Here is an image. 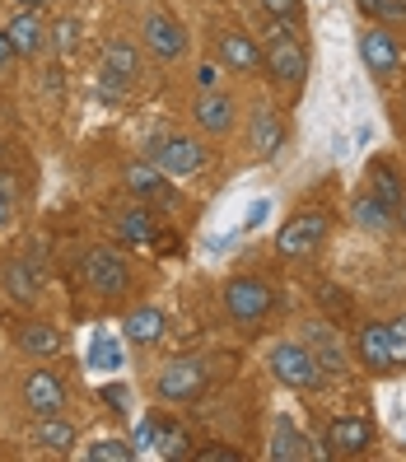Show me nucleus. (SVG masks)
<instances>
[{
	"label": "nucleus",
	"mask_w": 406,
	"mask_h": 462,
	"mask_svg": "<svg viewBox=\"0 0 406 462\" xmlns=\"http://www.w3.org/2000/svg\"><path fill=\"white\" fill-rule=\"evenodd\" d=\"M266 365H271V374H276L285 388H294V393H313V388L322 383V369H318L313 350H309L304 341H281V346H271Z\"/></svg>",
	"instance_id": "nucleus-1"
},
{
	"label": "nucleus",
	"mask_w": 406,
	"mask_h": 462,
	"mask_svg": "<svg viewBox=\"0 0 406 462\" xmlns=\"http://www.w3.org/2000/svg\"><path fill=\"white\" fill-rule=\"evenodd\" d=\"M322 238H328V215L322 210H300V215H290V220L281 225L276 234V253L281 257H313L322 248Z\"/></svg>",
	"instance_id": "nucleus-2"
},
{
	"label": "nucleus",
	"mask_w": 406,
	"mask_h": 462,
	"mask_svg": "<svg viewBox=\"0 0 406 462\" xmlns=\"http://www.w3.org/2000/svg\"><path fill=\"white\" fill-rule=\"evenodd\" d=\"M271 304H276V294H271V285L262 276H234L225 285V313L234 322H262L271 313Z\"/></svg>",
	"instance_id": "nucleus-3"
},
{
	"label": "nucleus",
	"mask_w": 406,
	"mask_h": 462,
	"mask_svg": "<svg viewBox=\"0 0 406 462\" xmlns=\"http://www.w3.org/2000/svg\"><path fill=\"white\" fill-rule=\"evenodd\" d=\"M85 281H89V290H94L98 299H122V294L131 290V266H126V257L113 253V248H94V253L85 257Z\"/></svg>",
	"instance_id": "nucleus-4"
},
{
	"label": "nucleus",
	"mask_w": 406,
	"mask_h": 462,
	"mask_svg": "<svg viewBox=\"0 0 406 462\" xmlns=\"http://www.w3.org/2000/svg\"><path fill=\"white\" fill-rule=\"evenodd\" d=\"M150 164H159L164 173L187 178V173H197L206 164V145L192 141V135H159V141L150 145Z\"/></svg>",
	"instance_id": "nucleus-5"
},
{
	"label": "nucleus",
	"mask_w": 406,
	"mask_h": 462,
	"mask_svg": "<svg viewBox=\"0 0 406 462\" xmlns=\"http://www.w3.org/2000/svg\"><path fill=\"white\" fill-rule=\"evenodd\" d=\"M304 346L313 350L322 378H341V374H346V346H341V337H337V322H328V318L304 322Z\"/></svg>",
	"instance_id": "nucleus-6"
},
{
	"label": "nucleus",
	"mask_w": 406,
	"mask_h": 462,
	"mask_svg": "<svg viewBox=\"0 0 406 462\" xmlns=\"http://www.w3.org/2000/svg\"><path fill=\"white\" fill-rule=\"evenodd\" d=\"M360 61H364V70L378 75V79H392V75L401 70V47H397V38L388 33V23H374V29L360 33Z\"/></svg>",
	"instance_id": "nucleus-7"
},
{
	"label": "nucleus",
	"mask_w": 406,
	"mask_h": 462,
	"mask_svg": "<svg viewBox=\"0 0 406 462\" xmlns=\"http://www.w3.org/2000/svg\"><path fill=\"white\" fill-rule=\"evenodd\" d=\"M23 406L42 420V416H61L66 411V383L51 369H29L23 378Z\"/></svg>",
	"instance_id": "nucleus-8"
},
{
	"label": "nucleus",
	"mask_w": 406,
	"mask_h": 462,
	"mask_svg": "<svg viewBox=\"0 0 406 462\" xmlns=\"http://www.w3.org/2000/svg\"><path fill=\"white\" fill-rule=\"evenodd\" d=\"M374 448V420L364 416H337L328 425V453L332 457H360Z\"/></svg>",
	"instance_id": "nucleus-9"
},
{
	"label": "nucleus",
	"mask_w": 406,
	"mask_h": 462,
	"mask_svg": "<svg viewBox=\"0 0 406 462\" xmlns=\"http://www.w3.org/2000/svg\"><path fill=\"white\" fill-rule=\"evenodd\" d=\"M159 397L164 402H192L206 388V365L201 360H173L169 369H159Z\"/></svg>",
	"instance_id": "nucleus-10"
},
{
	"label": "nucleus",
	"mask_w": 406,
	"mask_h": 462,
	"mask_svg": "<svg viewBox=\"0 0 406 462\" xmlns=\"http://www.w3.org/2000/svg\"><path fill=\"white\" fill-rule=\"evenodd\" d=\"M262 66L281 79V85H300L304 70H309V57H304V47L294 42V38H271L262 47Z\"/></svg>",
	"instance_id": "nucleus-11"
},
{
	"label": "nucleus",
	"mask_w": 406,
	"mask_h": 462,
	"mask_svg": "<svg viewBox=\"0 0 406 462\" xmlns=\"http://www.w3.org/2000/svg\"><path fill=\"white\" fill-rule=\"evenodd\" d=\"M5 33H10V42H14V51L23 61H38L42 51L51 47V29L38 19V10H19L10 23H5Z\"/></svg>",
	"instance_id": "nucleus-12"
},
{
	"label": "nucleus",
	"mask_w": 406,
	"mask_h": 462,
	"mask_svg": "<svg viewBox=\"0 0 406 462\" xmlns=\"http://www.w3.org/2000/svg\"><path fill=\"white\" fill-rule=\"evenodd\" d=\"M145 42H150V51H154L159 61H178L182 51H187L182 23H178L173 14H164V10H154V14L145 19Z\"/></svg>",
	"instance_id": "nucleus-13"
},
{
	"label": "nucleus",
	"mask_w": 406,
	"mask_h": 462,
	"mask_svg": "<svg viewBox=\"0 0 406 462\" xmlns=\"http://www.w3.org/2000/svg\"><path fill=\"white\" fill-rule=\"evenodd\" d=\"M135 75H141V51H135L131 42H107V51H103V89L122 94V85H131Z\"/></svg>",
	"instance_id": "nucleus-14"
},
{
	"label": "nucleus",
	"mask_w": 406,
	"mask_h": 462,
	"mask_svg": "<svg viewBox=\"0 0 406 462\" xmlns=\"http://www.w3.org/2000/svg\"><path fill=\"white\" fill-rule=\"evenodd\" d=\"M215 51H220L225 70H238V75H253L262 66V47L248 33H238V29H225L220 42H215Z\"/></svg>",
	"instance_id": "nucleus-15"
},
{
	"label": "nucleus",
	"mask_w": 406,
	"mask_h": 462,
	"mask_svg": "<svg viewBox=\"0 0 406 462\" xmlns=\"http://www.w3.org/2000/svg\"><path fill=\"white\" fill-rule=\"evenodd\" d=\"M355 350H360L364 369L388 374V369H392V337H388V322H369V328H360V332H355Z\"/></svg>",
	"instance_id": "nucleus-16"
},
{
	"label": "nucleus",
	"mask_w": 406,
	"mask_h": 462,
	"mask_svg": "<svg viewBox=\"0 0 406 462\" xmlns=\"http://www.w3.org/2000/svg\"><path fill=\"white\" fill-rule=\"evenodd\" d=\"M192 117H197V126L210 131V135H229V131H234V98H229V94H215V89H201Z\"/></svg>",
	"instance_id": "nucleus-17"
},
{
	"label": "nucleus",
	"mask_w": 406,
	"mask_h": 462,
	"mask_svg": "<svg viewBox=\"0 0 406 462\" xmlns=\"http://www.w3.org/2000/svg\"><path fill=\"white\" fill-rule=\"evenodd\" d=\"M5 290L14 304H38V294H42V262L33 257H19L5 266Z\"/></svg>",
	"instance_id": "nucleus-18"
},
{
	"label": "nucleus",
	"mask_w": 406,
	"mask_h": 462,
	"mask_svg": "<svg viewBox=\"0 0 406 462\" xmlns=\"http://www.w3.org/2000/svg\"><path fill=\"white\" fill-rule=\"evenodd\" d=\"M122 182L131 187V197H141V201H164V197H169L164 169L150 164V159H135V164H126V169H122Z\"/></svg>",
	"instance_id": "nucleus-19"
},
{
	"label": "nucleus",
	"mask_w": 406,
	"mask_h": 462,
	"mask_svg": "<svg viewBox=\"0 0 406 462\" xmlns=\"http://www.w3.org/2000/svg\"><path fill=\"white\" fill-rule=\"evenodd\" d=\"M154 234H159V225H154L150 206H131V210L117 215V238L126 243V248H150Z\"/></svg>",
	"instance_id": "nucleus-20"
},
{
	"label": "nucleus",
	"mask_w": 406,
	"mask_h": 462,
	"mask_svg": "<svg viewBox=\"0 0 406 462\" xmlns=\"http://www.w3.org/2000/svg\"><path fill=\"white\" fill-rule=\"evenodd\" d=\"M271 457L276 462H304V457H313V448H309V434L294 425V420H276V430H271Z\"/></svg>",
	"instance_id": "nucleus-21"
},
{
	"label": "nucleus",
	"mask_w": 406,
	"mask_h": 462,
	"mask_svg": "<svg viewBox=\"0 0 406 462\" xmlns=\"http://www.w3.org/2000/svg\"><path fill=\"white\" fill-rule=\"evenodd\" d=\"M122 332L131 346H154L159 337H164V313H159L154 304H135L122 322Z\"/></svg>",
	"instance_id": "nucleus-22"
},
{
	"label": "nucleus",
	"mask_w": 406,
	"mask_h": 462,
	"mask_svg": "<svg viewBox=\"0 0 406 462\" xmlns=\"http://www.w3.org/2000/svg\"><path fill=\"white\" fill-rule=\"evenodd\" d=\"M61 346H66V337L51 328V322H23V328H19V350H23V356H33V360H51Z\"/></svg>",
	"instance_id": "nucleus-23"
},
{
	"label": "nucleus",
	"mask_w": 406,
	"mask_h": 462,
	"mask_svg": "<svg viewBox=\"0 0 406 462\" xmlns=\"http://www.w3.org/2000/svg\"><path fill=\"white\" fill-rule=\"evenodd\" d=\"M369 192L383 201L388 210H397L401 206V197H406V187H401V173L388 164V159H374L369 164Z\"/></svg>",
	"instance_id": "nucleus-24"
},
{
	"label": "nucleus",
	"mask_w": 406,
	"mask_h": 462,
	"mask_svg": "<svg viewBox=\"0 0 406 462\" xmlns=\"http://www.w3.org/2000/svg\"><path fill=\"white\" fill-rule=\"evenodd\" d=\"M33 444L47 448V453H70L75 448V425L61 420V416H42L38 430H33Z\"/></svg>",
	"instance_id": "nucleus-25"
},
{
	"label": "nucleus",
	"mask_w": 406,
	"mask_h": 462,
	"mask_svg": "<svg viewBox=\"0 0 406 462\" xmlns=\"http://www.w3.org/2000/svg\"><path fill=\"white\" fill-rule=\"evenodd\" d=\"M253 145L262 154H276L285 145V126H281V117L271 113V107H257V113H253Z\"/></svg>",
	"instance_id": "nucleus-26"
},
{
	"label": "nucleus",
	"mask_w": 406,
	"mask_h": 462,
	"mask_svg": "<svg viewBox=\"0 0 406 462\" xmlns=\"http://www.w3.org/2000/svg\"><path fill=\"white\" fill-rule=\"evenodd\" d=\"M350 220H355L360 229H383L392 220V210L378 201L374 192H364V197H355V206H350Z\"/></svg>",
	"instance_id": "nucleus-27"
},
{
	"label": "nucleus",
	"mask_w": 406,
	"mask_h": 462,
	"mask_svg": "<svg viewBox=\"0 0 406 462\" xmlns=\"http://www.w3.org/2000/svg\"><path fill=\"white\" fill-rule=\"evenodd\" d=\"M85 457H89V462H131L135 448H131L126 439H98V444L85 448Z\"/></svg>",
	"instance_id": "nucleus-28"
},
{
	"label": "nucleus",
	"mask_w": 406,
	"mask_h": 462,
	"mask_svg": "<svg viewBox=\"0 0 406 462\" xmlns=\"http://www.w3.org/2000/svg\"><path fill=\"white\" fill-rule=\"evenodd\" d=\"M360 10L374 23H401L406 19V0H360Z\"/></svg>",
	"instance_id": "nucleus-29"
},
{
	"label": "nucleus",
	"mask_w": 406,
	"mask_h": 462,
	"mask_svg": "<svg viewBox=\"0 0 406 462\" xmlns=\"http://www.w3.org/2000/svg\"><path fill=\"white\" fill-rule=\"evenodd\" d=\"M318 299H322V309H328V322H346L350 318V294L341 285H322Z\"/></svg>",
	"instance_id": "nucleus-30"
},
{
	"label": "nucleus",
	"mask_w": 406,
	"mask_h": 462,
	"mask_svg": "<svg viewBox=\"0 0 406 462\" xmlns=\"http://www.w3.org/2000/svg\"><path fill=\"white\" fill-rule=\"evenodd\" d=\"M51 42H57L61 57H70V51L79 47V19H61L57 29H51Z\"/></svg>",
	"instance_id": "nucleus-31"
},
{
	"label": "nucleus",
	"mask_w": 406,
	"mask_h": 462,
	"mask_svg": "<svg viewBox=\"0 0 406 462\" xmlns=\"http://www.w3.org/2000/svg\"><path fill=\"white\" fill-rule=\"evenodd\" d=\"M89 360H94L98 369H117V365H122V350H117V341L98 337V341H94V350H89Z\"/></svg>",
	"instance_id": "nucleus-32"
},
{
	"label": "nucleus",
	"mask_w": 406,
	"mask_h": 462,
	"mask_svg": "<svg viewBox=\"0 0 406 462\" xmlns=\"http://www.w3.org/2000/svg\"><path fill=\"white\" fill-rule=\"evenodd\" d=\"M262 10H266L271 19H276V23H294V19L304 14L300 0H262Z\"/></svg>",
	"instance_id": "nucleus-33"
},
{
	"label": "nucleus",
	"mask_w": 406,
	"mask_h": 462,
	"mask_svg": "<svg viewBox=\"0 0 406 462\" xmlns=\"http://www.w3.org/2000/svg\"><path fill=\"white\" fill-rule=\"evenodd\" d=\"M388 337H392V365H406V313L388 322Z\"/></svg>",
	"instance_id": "nucleus-34"
},
{
	"label": "nucleus",
	"mask_w": 406,
	"mask_h": 462,
	"mask_svg": "<svg viewBox=\"0 0 406 462\" xmlns=\"http://www.w3.org/2000/svg\"><path fill=\"white\" fill-rule=\"evenodd\" d=\"M14 61H19V51H14V42H10V33L0 29V75L5 70H14Z\"/></svg>",
	"instance_id": "nucleus-35"
},
{
	"label": "nucleus",
	"mask_w": 406,
	"mask_h": 462,
	"mask_svg": "<svg viewBox=\"0 0 406 462\" xmlns=\"http://www.w3.org/2000/svg\"><path fill=\"white\" fill-rule=\"evenodd\" d=\"M197 85H201V89H215V85H220V66L201 61V66H197Z\"/></svg>",
	"instance_id": "nucleus-36"
},
{
	"label": "nucleus",
	"mask_w": 406,
	"mask_h": 462,
	"mask_svg": "<svg viewBox=\"0 0 406 462\" xmlns=\"http://www.w3.org/2000/svg\"><path fill=\"white\" fill-rule=\"evenodd\" d=\"M159 434H164V425H159V420H145L141 430H135V444H159Z\"/></svg>",
	"instance_id": "nucleus-37"
},
{
	"label": "nucleus",
	"mask_w": 406,
	"mask_h": 462,
	"mask_svg": "<svg viewBox=\"0 0 406 462\" xmlns=\"http://www.w3.org/2000/svg\"><path fill=\"white\" fill-rule=\"evenodd\" d=\"M201 462H238V453L234 448H206V453H197Z\"/></svg>",
	"instance_id": "nucleus-38"
},
{
	"label": "nucleus",
	"mask_w": 406,
	"mask_h": 462,
	"mask_svg": "<svg viewBox=\"0 0 406 462\" xmlns=\"http://www.w3.org/2000/svg\"><path fill=\"white\" fill-rule=\"evenodd\" d=\"M103 402H113V411H126V388L107 383V388H103Z\"/></svg>",
	"instance_id": "nucleus-39"
},
{
	"label": "nucleus",
	"mask_w": 406,
	"mask_h": 462,
	"mask_svg": "<svg viewBox=\"0 0 406 462\" xmlns=\"http://www.w3.org/2000/svg\"><path fill=\"white\" fill-rule=\"evenodd\" d=\"M10 220H14V197H10V192H0V229H5Z\"/></svg>",
	"instance_id": "nucleus-40"
},
{
	"label": "nucleus",
	"mask_w": 406,
	"mask_h": 462,
	"mask_svg": "<svg viewBox=\"0 0 406 462\" xmlns=\"http://www.w3.org/2000/svg\"><path fill=\"white\" fill-rule=\"evenodd\" d=\"M150 248H159V253H178V238H173V234H154Z\"/></svg>",
	"instance_id": "nucleus-41"
},
{
	"label": "nucleus",
	"mask_w": 406,
	"mask_h": 462,
	"mask_svg": "<svg viewBox=\"0 0 406 462\" xmlns=\"http://www.w3.org/2000/svg\"><path fill=\"white\" fill-rule=\"evenodd\" d=\"M14 5H19V10H42L47 0H14Z\"/></svg>",
	"instance_id": "nucleus-42"
},
{
	"label": "nucleus",
	"mask_w": 406,
	"mask_h": 462,
	"mask_svg": "<svg viewBox=\"0 0 406 462\" xmlns=\"http://www.w3.org/2000/svg\"><path fill=\"white\" fill-rule=\"evenodd\" d=\"M392 215H397V225H401V229H406V197H401V206H397V210H392Z\"/></svg>",
	"instance_id": "nucleus-43"
},
{
	"label": "nucleus",
	"mask_w": 406,
	"mask_h": 462,
	"mask_svg": "<svg viewBox=\"0 0 406 462\" xmlns=\"http://www.w3.org/2000/svg\"><path fill=\"white\" fill-rule=\"evenodd\" d=\"M0 154H5V145H0Z\"/></svg>",
	"instance_id": "nucleus-44"
}]
</instances>
